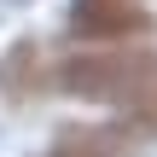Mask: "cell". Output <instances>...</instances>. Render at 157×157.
I'll use <instances>...</instances> for the list:
<instances>
[{
  "label": "cell",
  "mask_w": 157,
  "mask_h": 157,
  "mask_svg": "<svg viewBox=\"0 0 157 157\" xmlns=\"http://www.w3.org/2000/svg\"><path fill=\"white\" fill-rule=\"evenodd\" d=\"M58 82L82 99H105L122 105L140 128L157 134V58L151 52H76L58 64Z\"/></svg>",
  "instance_id": "cell-1"
},
{
  "label": "cell",
  "mask_w": 157,
  "mask_h": 157,
  "mask_svg": "<svg viewBox=\"0 0 157 157\" xmlns=\"http://www.w3.org/2000/svg\"><path fill=\"white\" fill-rule=\"evenodd\" d=\"M70 23H76V35H93V41H117V35H146L151 29L146 6H134V0H70Z\"/></svg>",
  "instance_id": "cell-2"
},
{
  "label": "cell",
  "mask_w": 157,
  "mask_h": 157,
  "mask_svg": "<svg viewBox=\"0 0 157 157\" xmlns=\"http://www.w3.org/2000/svg\"><path fill=\"white\" fill-rule=\"evenodd\" d=\"M0 87H6V99H17V105H29V99L47 93V58H41L35 41L6 47V58H0Z\"/></svg>",
  "instance_id": "cell-3"
},
{
  "label": "cell",
  "mask_w": 157,
  "mask_h": 157,
  "mask_svg": "<svg viewBox=\"0 0 157 157\" xmlns=\"http://www.w3.org/2000/svg\"><path fill=\"white\" fill-rule=\"evenodd\" d=\"M58 157H128V140L117 128H87V134H70Z\"/></svg>",
  "instance_id": "cell-4"
}]
</instances>
